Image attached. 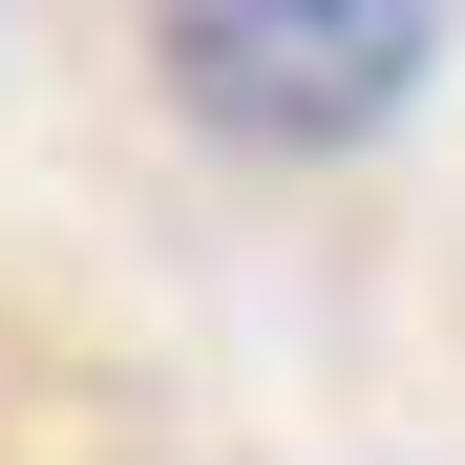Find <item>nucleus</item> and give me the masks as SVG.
Listing matches in <instances>:
<instances>
[{
  "label": "nucleus",
  "instance_id": "nucleus-1",
  "mask_svg": "<svg viewBox=\"0 0 465 465\" xmlns=\"http://www.w3.org/2000/svg\"><path fill=\"white\" fill-rule=\"evenodd\" d=\"M148 85L254 170H339L444 85V0H148Z\"/></svg>",
  "mask_w": 465,
  "mask_h": 465
}]
</instances>
